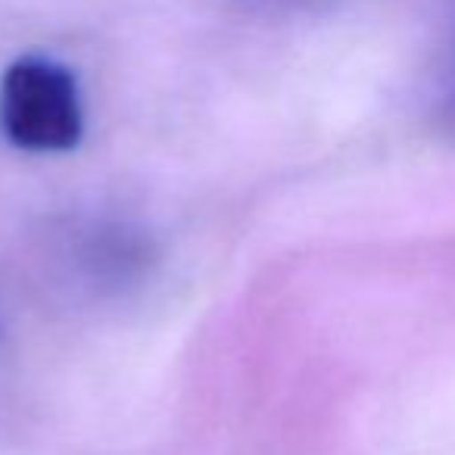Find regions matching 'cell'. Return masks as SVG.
<instances>
[{"instance_id": "6da1fadb", "label": "cell", "mask_w": 455, "mask_h": 455, "mask_svg": "<svg viewBox=\"0 0 455 455\" xmlns=\"http://www.w3.org/2000/svg\"><path fill=\"white\" fill-rule=\"evenodd\" d=\"M0 128L20 150H72L84 132L76 76L44 57L16 60L0 78Z\"/></svg>"}, {"instance_id": "7a4b0ae2", "label": "cell", "mask_w": 455, "mask_h": 455, "mask_svg": "<svg viewBox=\"0 0 455 455\" xmlns=\"http://www.w3.org/2000/svg\"><path fill=\"white\" fill-rule=\"evenodd\" d=\"M446 113L455 119V44H452V60H449V76H446Z\"/></svg>"}]
</instances>
